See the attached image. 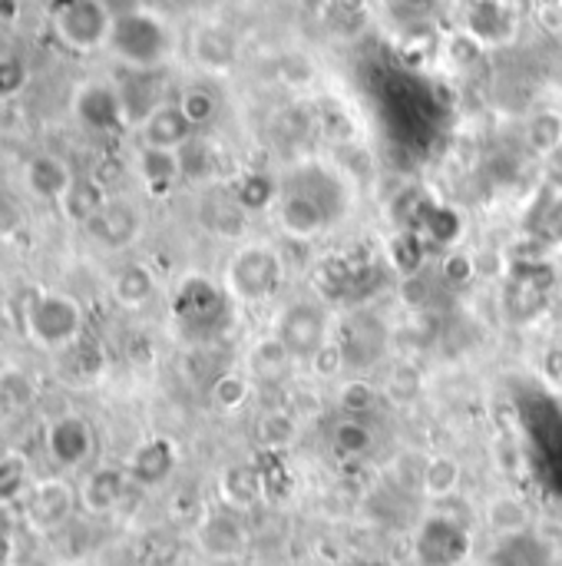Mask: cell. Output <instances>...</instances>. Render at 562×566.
<instances>
[{
  "instance_id": "obj_1",
  "label": "cell",
  "mask_w": 562,
  "mask_h": 566,
  "mask_svg": "<svg viewBox=\"0 0 562 566\" xmlns=\"http://www.w3.org/2000/svg\"><path fill=\"white\" fill-rule=\"evenodd\" d=\"M106 50L130 70H159L176 54V34L163 14L150 8H130L112 17Z\"/></svg>"
},
{
  "instance_id": "obj_2",
  "label": "cell",
  "mask_w": 562,
  "mask_h": 566,
  "mask_svg": "<svg viewBox=\"0 0 562 566\" xmlns=\"http://www.w3.org/2000/svg\"><path fill=\"white\" fill-rule=\"evenodd\" d=\"M282 282H285V262L278 249L265 243H249L232 252L229 266H225L222 288L242 305H262L282 288Z\"/></svg>"
},
{
  "instance_id": "obj_3",
  "label": "cell",
  "mask_w": 562,
  "mask_h": 566,
  "mask_svg": "<svg viewBox=\"0 0 562 566\" xmlns=\"http://www.w3.org/2000/svg\"><path fill=\"white\" fill-rule=\"evenodd\" d=\"M83 305L67 292H37L24 311V328L37 349H67L83 334Z\"/></svg>"
},
{
  "instance_id": "obj_4",
  "label": "cell",
  "mask_w": 562,
  "mask_h": 566,
  "mask_svg": "<svg viewBox=\"0 0 562 566\" xmlns=\"http://www.w3.org/2000/svg\"><path fill=\"white\" fill-rule=\"evenodd\" d=\"M474 553V533L450 514H427L414 530L417 566H464Z\"/></svg>"
},
{
  "instance_id": "obj_5",
  "label": "cell",
  "mask_w": 562,
  "mask_h": 566,
  "mask_svg": "<svg viewBox=\"0 0 562 566\" xmlns=\"http://www.w3.org/2000/svg\"><path fill=\"white\" fill-rule=\"evenodd\" d=\"M112 17L106 0H70L53 11V34L73 54H96L109 44Z\"/></svg>"
},
{
  "instance_id": "obj_6",
  "label": "cell",
  "mask_w": 562,
  "mask_h": 566,
  "mask_svg": "<svg viewBox=\"0 0 562 566\" xmlns=\"http://www.w3.org/2000/svg\"><path fill=\"white\" fill-rule=\"evenodd\" d=\"M80 504V491L63 477H47L31 484L24 494V520L37 533H53L70 523L73 510Z\"/></svg>"
},
{
  "instance_id": "obj_7",
  "label": "cell",
  "mask_w": 562,
  "mask_h": 566,
  "mask_svg": "<svg viewBox=\"0 0 562 566\" xmlns=\"http://www.w3.org/2000/svg\"><path fill=\"white\" fill-rule=\"evenodd\" d=\"M73 117L89 133H120L130 123L120 86L106 80H89L73 93Z\"/></svg>"
},
{
  "instance_id": "obj_8",
  "label": "cell",
  "mask_w": 562,
  "mask_h": 566,
  "mask_svg": "<svg viewBox=\"0 0 562 566\" xmlns=\"http://www.w3.org/2000/svg\"><path fill=\"white\" fill-rule=\"evenodd\" d=\"M275 209H278V225L291 239H318L337 215L334 205L327 199H318V192L308 189L304 182L282 189Z\"/></svg>"
},
{
  "instance_id": "obj_9",
  "label": "cell",
  "mask_w": 562,
  "mask_h": 566,
  "mask_svg": "<svg viewBox=\"0 0 562 566\" xmlns=\"http://www.w3.org/2000/svg\"><path fill=\"white\" fill-rule=\"evenodd\" d=\"M195 546L208 559H239L249 546V527L242 520V510L229 504L205 510L195 523Z\"/></svg>"
},
{
  "instance_id": "obj_10",
  "label": "cell",
  "mask_w": 562,
  "mask_h": 566,
  "mask_svg": "<svg viewBox=\"0 0 562 566\" xmlns=\"http://www.w3.org/2000/svg\"><path fill=\"white\" fill-rule=\"evenodd\" d=\"M275 334L288 345V352L298 362H311V355L331 342L327 334V315L314 302H291L278 318H275Z\"/></svg>"
},
{
  "instance_id": "obj_11",
  "label": "cell",
  "mask_w": 562,
  "mask_h": 566,
  "mask_svg": "<svg viewBox=\"0 0 562 566\" xmlns=\"http://www.w3.org/2000/svg\"><path fill=\"white\" fill-rule=\"evenodd\" d=\"M44 444H47V455H50V461L57 468L76 471V468H83L93 458L96 431H93V424L83 414H60V417H53L47 424Z\"/></svg>"
},
{
  "instance_id": "obj_12",
  "label": "cell",
  "mask_w": 562,
  "mask_h": 566,
  "mask_svg": "<svg viewBox=\"0 0 562 566\" xmlns=\"http://www.w3.org/2000/svg\"><path fill=\"white\" fill-rule=\"evenodd\" d=\"M86 236L109 249V252H120V249H130L140 233H143V212L130 202V199H117V196H109L103 202V209L83 225Z\"/></svg>"
},
{
  "instance_id": "obj_13",
  "label": "cell",
  "mask_w": 562,
  "mask_h": 566,
  "mask_svg": "<svg viewBox=\"0 0 562 566\" xmlns=\"http://www.w3.org/2000/svg\"><path fill=\"white\" fill-rule=\"evenodd\" d=\"M225 308V295L215 282L202 279V275H189L176 295H172V315L186 331H205L222 318Z\"/></svg>"
},
{
  "instance_id": "obj_14",
  "label": "cell",
  "mask_w": 562,
  "mask_h": 566,
  "mask_svg": "<svg viewBox=\"0 0 562 566\" xmlns=\"http://www.w3.org/2000/svg\"><path fill=\"white\" fill-rule=\"evenodd\" d=\"M176 468H179V447H176L172 437H163V434L146 437L130 455V464H127L130 481L140 484V487L166 484L176 474Z\"/></svg>"
},
{
  "instance_id": "obj_15",
  "label": "cell",
  "mask_w": 562,
  "mask_h": 566,
  "mask_svg": "<svg viewBox=\"0 0 562 566\" xmlns=\"http://www.w3.org/2000/svg\"><path fill=\"white\" fill-rule=\"evenodd\" d=\"M130 471L127 468H117V464H103L96 471H89L83 477V484L76 487L80 491V507L93 517H106L117 510L123 500H127V491H130Z\"/></svg>"
},
{
  "instance_id": "obj_16",
  "label": "cell",
  "mask_w": 562,
  "mask_h": 566,
  "mask_svg": "<svg viewBox=\"0 0 562 566\" xmlns=\"http://www.w3.org/2000/svg\"><path fill=\"white\" fill-rule=\"evenodd\" d=\"M195 137V127L176 103H159L150 117L140 123V146H159V150H182Z\"/></svg>"
},
{
  "instance_id": "obj_17",
  "label": "cell",
  "mask_w": 562,
  "mask_h": 566,
  "mask_svg": "<svg viewBox=\"0 0 562 566\" xmlns=\"http://www.w3.org/2000/svg\"><path fill=\"white\" fill-rule=\"evenodd\" d=\"M73 169L63 156L57 153H34L24 163V186L31 189V196L44 199V202H63V196L73 186Z\"/></svg>"
},
{
  "instance_id": "obj_18",
  "label": "cell",
  "mask_w": 562,
  "mask_h": 566,
  "mask_svg": "<svg viewBox=\"0 0 562 566\" xmlns=\"http://www.w3.org/2000/svg\"><path fill=\"white\" fill-rule=\"evenodd\" d=\"M464 31H470L490 50V47L510 44L516 37V14L506 0H474L467 8Z\"/></svg>"
},
{
  "instance_id": "obj_19",
  "label": "cell",
  "mask_w": 562,
  "mask_h": 566,
  "mask_svg": "<svg viewBox=\"0 0 562 566\" xmlns=\"http://www.w3.org/2000/svg\"><path fill=\"white\" fill-rule=\"evenodd\" d=\"M552 563L555 553L536 530L497 536L493 550L487 553V566H552Z\"/></svg>"
},
{
  "instance_id": "obj_20",
  "label": "cell",
  "mask_w": 562,
  "mask_h": 566,
  "mask_svg": "<svg viewBox=\"0 0 562 566\" xmlns=\"http://www.w3.org/2000/svg\"><path fill=\"white\" fill-rule=\"evenodd\" d=\"M136 176L150 196H169L182 182V163L179 150H159V146H140L136 153Z\"/></svg>"
},
{
  "instance_id": "obj_21",
  "label": "cell",
  "mask_w": 562,
  "mask_h": 566,
  "mask_svg": "<svg viewBox=\"0 0 562 566\" xmlns=\"http://www.w3.org/2000/svg\"><path fill=\"white\" fill-rule=\"evenodd\" d=\"M420 494L433 504L457 497L464 484V464L454 455H430L420 468Z\"/></svg>"
},
{
  "instance_id": "obj_22",
  "label": "cell",
  "mask_w": 562,
  "mask_h": 566,
  "mask_svg": "<svg viewBox=\"0 0 562 566\" xmlns=\"http://www.w3.org/2000/svg\"><path fill=\"white\" fill-rule=\"evenodd\" d=\"M192 57L208 73H229L232 63H236V40H232V34L225 31V27L205 24L192 37Z\"/></svg>"
},
{
  "instance_id": "obj_23",
  "label": "cell",
  "mask_w": 562,
  "mask_h": 566,
  "mask_svg": "<svg viewBox=\"0 0 562 566\" xmlns=\"http://www.w3.org/2000/svg\"><path fill=\"white\" fill-rule=\"evenodd\" d=\"M109 292H112V302L120 308H143L150 305V298L156 295V275L143 266V262H127L112 272V282H109Z\"/></svg>"
},
{
  "instance_id": "obj_24",
  "label": "cell",
  "mask_w": 562,
  "mask_h": 566,
  "mask_svg": "<svg viewBox=\"0 0 562 566\" xmlns=\"http://www.w3.org/2000/svg\"><path fill=\"white\" fill-rule=\"evenodd\" d=\"M483 523L493 536H513L533 530V510L516 494H497L483 507Z\"/></svg>"
},
{
  "instance_id": "obj_25",
  "label": "cell",
  "mask_w": 562,
  "mask_h": 566,
  "mask_svg": "<svg viewBox=\"0 0 562 566\" xmlns=\"http://www.w3.org/2000/svg\"><path fill=\"white\" fill-rule=\"evenodd\" d=\"M295 362L298 358L288 352V345L272 331V334L259 338V342L252 345V352H249V375L259 378V381H282V378L291 375Z\"/></svg>"
},
{
  "instance_id": "obj_26",
  "label": "cell",
  "mask_w": 562,
  "mask_h": 566,
  "mask_svg": "<svg viewBox=\"0 0 562 566\" xmlns=\"http://www.w3.org/2000/svg\"><path fill=\"white\" fill-rule=\"evenodd\" d=\"M378 447V434L368 424V417H342L331 427V450L342 461H364Z\"/></svg>"
},
{
  "instance_id": "obj_27",
  "label": "cell",
  "mask_w": 562,
  "mask_h": 566,
  "mask_svg": "<svg viewBox=\"0 0 562 566\" xmlns=\"http://www.w3.org/2000/svg\"><path fill=\"white\" fill-rule=\"evenodd\" d=\"M371 334H384L381 325L364 318V315H358V318H351L345 334L337 338V345H342L345 355H348V368H368V362L381 358L384 342H371Z\"/></svg>"
},
{
  "instance_id": "obj_28",
  "label": "cell",
  "mask_w": 562,
  "mask_h": 566,
  "mask_svg": "<svg viewBox=\"0 0 562 566\" xmlns=\"http://www.w3.org/2000/svg\"><path fill=\"white\" fill-rule=\"evenodd\" d=\"M232 196H236V202H239L249 215H255V212H268V209L278 205L282 186L275 182V176L252 169V173H242V176L236 179Z\"/></svg>"
},
{
  "instance_id": "obj_29",
  "label": "cell",
  "mask_w": 562,
  "mask_h": 566,
  "mask_svg": "<svg viewBox=\"0 0 562 566\" xmlns=\"http://www.w3.org/2000/svg\"><path fill=\"white\" fill-rule=\"evenodd\" d=\"M106 199H109V192H106L96 179L76 176V179H73V186H70V192L63 196L60 209H63V215H67L70 222L86 225V222L103 209V202H106Z\"/></svg>"
},
{
  "instance_id": "obj_30",
  "label": "cell",
  "mask_w": 562,
  "mask_h": 566,
  "mask_svg": "<svg viewBox=\"0 0 562 566\" xmlns=\"http://www.w3.org/2000/svg\"><path fill=\"white\" fill-rule=\"evenodd\" d=\"M526 143L536 156L549 160L562 146V113L559 109H539L526 123Z\"/></svg>"
},
{
  "instance_id": "obj_31",
  "label": "cell",
  "mask_w": 562,
  "mask_h": 566,
  "mask_svg": "<svg viewBox=\"0 0 562 566\" xmlns=\"http://www.w3.org/2000/svg\"><path fill=\"white\" fill-rule=\"evenodd\" d=\"M212 404L225 414H236L252 401V375L246 372H222L212 381Z\"/></svg>"
},
{
  "instance_id": "obj_32",
  "label": "cell",
  "mask_w": 562,
  "mask_h": 566,
  "mask_svg": "<svg viewBox=\"0 0 562 566\" xmlns=\"http://www.w3.org/2000/svg\"><path fill=\"white\" fill-rule=\"evenodd\" d=\"M218 491H222V504L246 510L262 494V477L255 474V468H229L218 481Z\"/></svg>"
},
{
  "instance_id": "obj_33",
  "label": "cell",
  "mask_w": 562,
  "mask_h": 566,
  "mask_svg": "<svg viewBox=\"0 0 562 566\" xmlns=\"http://www.w3.org/2000/svg\"><path fill=\"white\" fill-rule=\"evenodd\" d=\"M246 215L249 212L236 202L232 192H222L218 199H208L205 209H202L205 225H208L212 233H218V236H239L246 229Z\"/></svg>"
},
{
  "instance_id": "obj_34",
  "label": "cell",
  "mask_w": 562,
  "mask_h": 566,
  "mask_svg": "<svg viewBox=\"0 0 562 566\" xmlns=\"http://www.w3.org/2000/svg\"><path fill=\"white\" fill-rule=\"evenodd\" d=\"M378 401H381V391L364 378H348L337 385V408H342V414H348V417L374 414Z\"/></svg>"
},
{
  "instance_id": "obj_35",
  "label": "cell",
  "mask_w": 562,
  "mask_h": 566,
  "mask_svg": "<svg viewBox=\"0 0 562 566\" xmlns=\"http://www.w3.org/2000/svg\"><path fill=\"white\" fill-rule=\"evenodd\" d=\"M255 437L265 450H288L298 437V421L288 411H268L259 417Z\"/></svg>"
},
{
  "instance_id": "obj_36",
  "label": "cell",
  "mask_w": 562,
  "mask_h": 566,
  "mask_svg": "<svg viewBox=\"0 0 562 566\" xmlns=\"http://www.w3.org/2000/svg\"><path fill=\"white\" fill-rule=\"evenodd\" d=\"M31 491V468L21 455H0V504L24 500Z\"/></svg>"
},
{
  "instance_id": "obj_37",
  "label": "cell",
  "mask_w": 562,
  "mask_h": 566,
  "mask_svg": "<svg viewBox=\"0 0 562 566\" xmlns=\"http://www.w3.org/2000/svg\"><path fill=\"white\" fill-rule=\"evenodd\" d=\"M423 236L437 246H454L461 239V215L446 205L423 209Z\"/></svg>"
},
{
  "instance_id": "obj_38",
  "label": "cell",
  "mask_w": 562,
  "mask_h": 566,
  "mask_svg": "<svg viewBox=\"0 0 562 566\" xmlns=\"http://www.w3.org/2000/svg\"><path fill=\"white\" fill-rule=\"evenodd\" d=\"M179 106H182V113H186L189 123L195 130H205L218 117V96L208 86H189V90H182Z\"/></svg>"
},
{
  "instance_id": "obj_39",
  "label": "cell",
  "mask_w": 562,
  "mask_h": 566,
  "mask_svg": "<svg viewBox=\"0 0 562 566\" xmlns=\"http://www.w3.org/2000/svg\"><path fill=\"white\" fill-rule=\"evenodd\" d=\"M420 391H423V375L414 365H397L384 381V394L394 404H414L420 398Z\"/></svg>"
},
{
  "instance_id": "obj_40",
  "label": "cell",
  "mask_w": 562,
  "mask_h": 566,
  "mask_svg": "<svg viewBox=\"0 0 562 566\" xmlns=\"http://www.w3.org/2000/svg\"><path fill=\"white\" fill-rule=\"evenodd\" d=\"M179 163H182V179H208V176L215 173L218 156L212 153L208 143H202V140L192 137V140L179 150Z\"/></svg>"
},
{
  "instance_id": "obj_41",
  "label": "cell",
  "mask_w": 562,
  "mask_h": 566,
  "mask_svg": "<svg viewBox=\"0 0 562 566\" xmlns=\"http://www.w3.org/2000/svg\"><path fill=\"white\" fill-rule=\"evenodd\" d=\"M480 275V262L467 252H457V249H450L443 259H440V279L446 285H454V288H467L474 285Z\"/></svg>"
},
{
  "instance_id": "obj_42",
  "label": "cell",
  "mask_w": 562,
  "mask_h": 566,
  "mask_svg": "<svg viewBox=\"0 0 562 566\" xmlns=\"http://www.w3.org/2000/svg\"><path fill=\"white\" fill-rule=\"evenodd\" d=\"M31 83V67L14 57V54H4L0 57V103H8L14 96H21Z\"/></svg>"
},
{
  "instance_id": "obj_43",
  "label": "cell",
  "mask_w": 562,
  "mask_h": 566,
  "mask_svg": "<svg viewBox=\"0 0 562 566\" xmlns=\"http://www.w3.org/2000/svg\"><path fill=\"white\" fill-rule=\"evenodd\" d=\"M483 44L470 34V31H457L454 37H446V44H443V54H446V60L454 63L457 70H470L480 57H483Z\"/></svg>"
},
{
  "instance_id": "obj_44",
  "label": "cell",
  "mask_w": 562,
  "mask_h": 566,
  "mask_svg": "<svg viewBox=\"0 0 562 566\" xmlns=\"http://www.w3.org/2000/svg\"><path fill=\"white\" fill-rule=\"evenodd\" d=\"M0 398H4L11 408H27L34 401V381H31V375L21 372V368L0 372Z\"/></svg>"
},
{
  "instance_id": "obj_45",
  "label": "cell",
  "mask_w": 562,
  "mask_h": 566,
  "mask_svg": "<svg viewBox=\"0 0 562 566\" xmlns=\"http://www.w3.org/2000/svg\"><path fill=\"white\" fill-rule=\"evenodd\" d=\"M311 372L318 375V378H337L345 368H348V355H345V349L337 345V338H331V342H324L314 355H311Z\"/></svg>"
},
{
  "instance_id": "obj_46",
  "label": "cell",
  "mask_w": 562,
  "mask_h": 566,
  "mask_svg": "<svg viewBox=\"0 0 562 566\" xmlns=\"http://www.w3.org/2000/svg\"><path fill=\"white\" fill-rule=\"evenodd\" d=\"M24 229V209L11 192H0V243H11Z\"/></svg>"
},
{
  "instance_id": "obj_47",
  "label": "cell",
  "mask_w": 562,
  "mask_h": 566,
  "mask_svg": "<svg viewBox=\"0 0 562 566\" xmlns=\"http://www.w3.org/2000/svg\"><path fill=\"white\" fill-rule=\"evenodd\" d=\"M536 21L549 34H562V0H546L536 8Z\"/></svg>"
},
{
  "instance_id": "obj_48",
  "label": "cell",
  "mask_w": 562,
  "mask_h": 566,
  "mask_svg": "<svg viewBox=\"0 0 562 566\" xmlns=\"http://www.w3.org/2000/svg\"><path fill=\"white\" fill-rule=\"evenodd\" d=\"M11 533H14V514H11V504H0V543H11Z\"/></svg>"
},
{
  "instance_id": "obj_49",
  "label": "cell",
  "mask_w": 562,
  "mask_h": 566,
  "mask_svg": "<svg viewBox=\"0 0 562 566\" xmlns=\"http://www.w3.org/2000/svg\"><path fill=\"white\" fill-rule=\"evenodd\" d=\"M549 169H552V176H555V182H562V146L549 156Z\"/></svg>"
},
{
  "instance_id": "obj_50",
  "label": "cell",
  "mask_w": 562,
  "mask_h": 566,
  "mask_svg": "<svg viewBox=\"0 0 562 566\" xmlns=\"http://www.w3.org/2000/svg\"><path fill=\"white\" fill-rule=\"evenodd\" d=\"M8 550H11V543H0V566H14V563H11V553H8Z\"/></svg>"
},
{
  "instance_id": "obj_51",
  "label": "cell",
  "mask_w": 562,
  "mask_h": 566,
  "mask_svg": "<svg viewBox=\"0 0 562 566\" xmlns=\"http://www.w3.org/2000/svg\"><path fill=\"white\" fill-rule=\"evenodd\" d=\"M348 4H364V0H348Z\"/></svg>"
}]
</instances>
